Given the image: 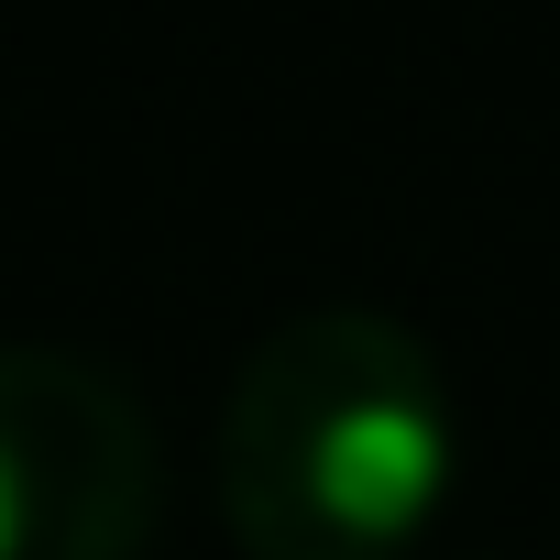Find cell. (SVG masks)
Segmentation results:
<instances>
[{
	"mask_svg": "<svg viewBox=\"0 0 560 560\" xmlns=\"http://www.w3.org/2000/svg\"><path fill=\"white\" fill-rule=\"evenodd\" d=\"M451 451L440 352L396 308H298L242 352L209 472L253 560H407Z\"/></svg>",
	"mask_w": 560,
	"mask_h": 560,
	"instance_id": "1",
	"label": "cell"
},
{
	"mask_svg": "<svg viewBox=\"0 0 560 560\" xmlns=\"http://www.w3.org/2000/svg\"><path fill=\"white\" fill-rule=\"evenodd\" d=\"M165 505L143 396L67 341H0V560H143Z\"/></svg>",
	"mask_w": 560,
	"mask_h": 560,
	"instance_id": "2",
	"label": "cell"
}]
</instances>
